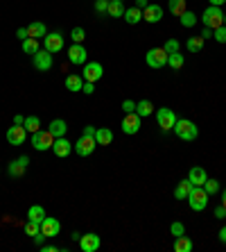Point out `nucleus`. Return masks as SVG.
<instances>
[{
  "label": "nucleus",
  "instance_id": "nucleus-1",
  "mask_svg": "<svg viewBox=\"0 0 226 252\" xmlns=\"http://www.w3.org/2000/svg\"><path fill=\"white\" fill-rule=\"evenodd\" d=\"M174 134L179 136L181 141H194L197 139V134H199V130H197V125H194L192 120H186V118H176V123H174Z\"/></svg>",
  "mask_w": 226,
  "mask_h": 252
},
{
  "label": "nucleus",
  "instance_id": "nucleus-2",
  "mask_svg": "<svg viewBox=\"0 0 226 252\" xmlns=\"http://www.w3.org/2000/svg\"><path fill=\"white\" fill-rule=\"evenodd\" d=\"M188 205L192 212H204L208 207V193L204 191V186H192V191L188 195Z\"/></svg>",
  "mask_w": 226,
  "mask_h": 252
},
{
  "label": "nucleus",
  "instance_id": "nucleus-3",
  "mask_svg": "<svg viewBox=\"0 0 226 252\" xmlns=\"http://www.w3.org/2000/svg\"><path fill=\"white\" fill-rule=\"evenodd\" d=\"M224 25V14H222V7H215L210 5L204 12V27H210V30H215V27Z\"/></svg>",
  "mask_w": 226,
  "mask_h": 252
},
{
  "label": "nucleus",
  "instance_id": "nucleus-4",
  "mask_svg": "<svg viewBox=\"0 0 226 252\" xmlns=\"http://www.w3.org/2000/svg\"><path fill=\"white\" fill-rule=\"evenodd\" d=\"M149 68H163L168 64V53H165V48H152L145 57Z\"/></svg>",
  "mask_w": 226,
  "mask_h": 252
},
{
  "label": "nucleus",
  "instance_id": "nucleus-5",
  "mask_svg": "<svg viewBox=\"0 0 226 252\" xmlns=\"http://www.w3.org/2000/svg\"><path fill=\"white\" fill-rule=\"evenodd\" d=\"M52 143H54V136H52L50 130H43V132L39 130V132L32 134V146L36 148V150H41V153H43V150H50Z\"/></svg>",
  "mask_w": 226,
  "mask_h": 252
},
{
  "label": "nucleus",
  "instance_id": "nucleus-6",
  "mask_svg": "<svg viewBox=\"0 0 226 252\" xmlns=\"http://www.w3.org/2000/svg\"><path fill=\"white\" fill-rule=\"evenodd\" d=\"M95 136H86V134H82L77 139V143H75V150H77L79 157H88V155H93V150H95Z\"/></svg>",
  "mask_w": 226,
  "mask_h": 252
},
{
  "label": "nucleus",
  "instance_id": "nucleus-7",
  "mask_svg": "<svg viewBox=\"0 0 226 252\" xmlns=\"http://www.w3.org/2000/svg\"><path fill=\"white\" fill-rule=\"evenodd\" d=\"M156 120H158V127L168 132V130H172V127H174L176 116H174V112H172V109H168V107H161V109L156 112Z\"/></svg>",
  "mask_w": 226,
  "mask_h": 252
},
{
  "label": "nucleus",
  "instance_id": "nucleus-8",
  "mask_svg": "<svg viewBox=\"0 0 226 252\" xmlns=\"http://www.w3.org/2000/svg\"><path fill=\"white\" fill-rule=\"evenodd\" d=\"M82 75H84V82H97L104 75V68L100 61H86Z\"/></svg>",
  "mask_w": 226,
  "mask_h": 252
},
{
  "label": "nucleus",
  "instance_id": "nucleus-9",
  "mask_svg": "<svg viewBox=\"0 0 226 252\" xmlns=\"http://www.w3.org/2000/svg\"><path fill=\"white\" fill-rule=\"evenodd\" d=\"M43 48L48 50V53H59L61 48H64V37H61V32H52V34H45L43 37Z\"/></svg>",
  "mask_w": 226,
  "mask_h": 252
},
{
  "label": "nucleus",
  "instance_id": "nucleus-10",
  "mask_svg": "<svg viewBox=\"0 0 226 252\" xmlns=\"http://www.w3.org/2000/svg\"><path fill=\"white\" fill-rule=\"evenodd\" d=\"M27 139V130L23 125H12L7 130V141L12 143V146H23Z\"/></svg>",
  "mask_w": 226,
  "mask_h": 252
},
{
  "label": "nucleus",
  "instance_id": "nucleus-11",
  "mask_svg": "<svg viewBox=\"0 0 226 252\" xmlns=\"http://www.w3.org/2000/svg\"><path fill=\"white\" fill-rule=\"evenodd\" d=\"M138 130H140V116L136 112L127 114L122 120V132L124 134H138Z\"/></svg>",
  "mask_w": 226,
  "mask_h": 252
},
{
  "label": "nucleus",
  "instance_id": "nucleus-12",
  "mask_svg": "<svg viewBox=\"0 0 226 252\" xmlns=\"http://www.w3.org/2000/svg\"><path fill=\"white\" fill-rule=\"evenodd\" d=\"M34 57V68H39V71H50L52 68V53H48V50H39L36 55H32Z\"/></svg>",
  "mask_w": 226,
  "mask_h": 252
},
{
  "label": "nucleus",
  "instance_id": "nucleus-13",
  "mask_svg": "<svg viewBox=\"0 0 226 252\" xmlns=\"http://www.w3.org/2000/svg\"><path fill=\"white\" fill-rule=\"evenodd\" d=\"M86 57H88V53H86V48L82 43H75L68 50V61L70 64H86Z\"/></svg>",
  "mask_w": 226,
  "mask_h": 252
},
{
  "label": "nucleus",
  "instance_id": "nucleus-14",
  "mask_svg": "<svg viewBox=\"0 0 226 252\" xmlns=\"http://www.w3.org/2000/svg\"><path fill=\"white\" fill-rule=\"evenodd\" d=\"M52 153L57 155V157H68V155L72 153V143L66 136H59V139H54V143H52Z\"/></svg>",
  "mask_w": 226,
  "mask_h": 252
},
{
  "label": "nucleus",
  "instance_id": "nucleus-15",
  "mask_svg": "<svg viewBox=\"0 0 226 252\" xmlns=\"http://www.w3.org/2000/svg\"><path fill=\"white\" fill-rule=\"evenodd\" d=\"M41 232H43L48 239H52V236H57V234L61 232V223H59L57 218H48V216H45L43 223H41Z\"/></svg>",
  "mask_w": 226,
  "mask_h": 252
},
{
  "label": "nucleus",
  "instance_id": "nucleus-16",
  "mask_svg": "<svg viewBox=\"0 0 226 252\" xmlns=\"http://www.w3.org/2000/svg\"><path fill=\"white\" fill-rule=\"evenodd\" d=\"M163 19V7L161 5H147L142 9V20L147 23H158Z\"/></svg>",
  "mask_w": 226,
  "mask_h": 252
},
{
  "label": "nucleus",
  "instance_id": "nucleus-17",
  "mask_svg": "<svg viewBox=\"0 0 226 252\" xmlns=\"http://www.w3.org/2000/svg\"><path fill=\"white\" fill-rule=\"evenodd\" d=\"M79 248L84 252H95L97 248H100V236H97V234H82Z\"/></svg>",
  "mask_w": 226,
  "mask_h": 252
},
{
  "label": "nucleus",
  "instance_id": "nucleus-18",
  "mask_svg": "<svg viewBox=\"0 0 226 252\" xmlns=\"http://www.w3.org/2000/svg\"><path fill=\"white\" fill-rule=\"evenodd\" d=\"M27 164H30V157H25V155H23V157H18V159H14L12 164H9V168H7V171H9V175H12V177H20V175L25 173Z\"/></svg>",
  "mask_w": 226,
  "mask_h": 252
},
{
  "label": "nucleus",
  "instance_id": "nucleus-19",
  "mask_svg": "<svg viewBox=\"0 0 226 252\" xmlns=\"http://www.w3.org/2000/svg\"><path fill=\"white\" fill-rule=\"evenodd\" d=\"M111 141H113V132H111L109 127H97L95 130V143L97 146H111Z\"/></svg>",
  "mask_w": 226,
  "mask_h": 252
},
{
  "label": "nucleus",
  "instance_id": "nucleus-20",
  "mask_svg": "<svg viewBox=\"0 0 226 252\" xmlns=\"http://www.w3.org/2000/svg\"><path fill=\"white\" fill-rule=\"evenodd\" d=\"M188 179H190L194 186H204V182L208 179V175H206V171H204L201 166H192V168H190V175H188Z\"/></svg>",
  "mask_w": 226,
  "mask_h": 252
},
{
  "label": "nucleus",
  "instance_id": "nucleus-21",
  "mask_svg": "<svg viewBox=\"0 0 226 252\" xmlns=\"http://www.w3.org/2000/svg\"><path fill=\"white\" fill-rule=\"evenodd\" d=\"M52 132V136L54 139H59V136H66V132H68V125H66V120H61V118H54L50 123V127H48Z\"/></svg>",
  "mask_w": 226,
  "mask_h": 252
},
{
  "label": "nucleus",
  "instance_id": "nucleus-22",
  "mask_svg": "<svg viewBox=\"0 0 226 252\" xmlns=\"http://www.w3.org/2000/svg\"><path fill=\"white\" fill-rule=\"evenodd\" d=\"M66 89H68V91H82V89H84V78H82V75H68V78H66Z\"/></svg>",
  "mask_w": 226,
  "mask_h": 252
},
{
  "label": "nucleus",
  "instance_id": "nucleus-23",
  "mask_svg": "<svg viewBox=\"0 0 226 252\" xmlns=\"http://www.w3.org/2000/svg\"><path fill=\"white\" fill-rule=\"evenodd\" d=\"M124 20L129 23V25H136V23H140L142 20V9L140 7H131V9H124Z\"/></svg>",
  "mask_w": 226,
  "mask_h": 252
},
{
  "label": "nucleus",
  "instance_id": "nucleus-24",
  "mask_svg": "<svg viewBox=\"0 0 226 252\" xmlns=\"http://www.w3.org/2000/svg\"><path fill=\"white\" fill-rule=\"evenodd\" d=\"M48 34V27L43 25V23H32V25H27V37H32V39H41V37H45Z\"/></svg>",
  "mask_w": 226,
  "mask_h": 252
},
{
  "label": "nucleus",
  "instance_id": "nucleus-25",
  "mask_svg": "<svg viewBox=\"0 0 226 252\" xmlns=\"http://www.w3.org/2000/svg\"><path fill=\"white\" fill-rule=\"evenodd\" d=\"M192 182L190 179H183L179 186H176V191H174V195H176V200H188V195H190V191H192Z\"/></svg>",
  "mask_w": 226,
  "mask_h": 252
},
{
  "label": "nucleus",
  "instance_id": "nucleus-26",
  "mask_svg": "<svg viewBox=\"0 0 226 252\" xmlns=\"http://www.w3.org/2000/svg\"><path fill=\"white\" fill-rule=\"evenodd\" d=\"M43 218H45V209L41 205H34V207H30V212H27V220H34V223H43Z\"/></svg>",
  "mask_w": 226,
  "mask_h": 252
},
{
  "label": "nucleus",
  "instance_id": "nucleus-27",
  "mask_svg": "<svg viewBox=\"0 0 226 252\" xmlns=\"http://www.w3.org/2000/svg\"><path fill=\"white\" fill-rule=\"evenodd\" d=\"M106 12H109L113 19L124 16V0H109V9H106Z\"/></svg>",
  "mask_w": 226,
  "mask_h": 252
},
{
  "label": "nucleus",
  "instance_id": "nucleus-28",
  "mask_svg": "<svg viewBox=\"0 0 226 252\" xmlns=\"http://www.w3.org/2000/svg\"><path fill=\"white\" fill-rule=\"evenodd\" d=\"M154 112V105L149 102V100H140V102H136V114L140 116V118H145V116H149V114Z\"/></svg>",
  "mask_w": 226,
  "mask_h": 252
},
{
  "label": "nucleus",
  "instance_id": "nucleus-29",
  "mask_svg": "<svg viewBox=\"0 0 226 252\" xmlns=\"http://www.w3.org/2000/svg\"><path fill=\"white\" fill-rule=\"evenodd\" d=\"M174 250H176V252H190V250H192V241L188 239L186 234H183V236H176Z\"/></svg>",
  "mask_w": 226,
  "mask_h": 252
},
{
  "label": "nucleus",
  "instance_id": "nucleus-30",
  "mask_svg": "<svg viewBox=\"0 0 226 252\" xmlns=\"http://www.w3.org/2000/svg\"><path fill=\"white\" fill-rule=\"evenodd\" d=\"M168 12L174 14V16H181L186 12V0H168Z\"/></svg>",
  "mask_w": 226,
  "mask_h": 252
},
{
  "label": "nucleus",
  "instance_id": "nucleus-31",
  "mask_svg": "<svg viewBox=\"0 0 226 252\" xmlns=\"http://www.w3.org/2000/svg\"><path fill=\"white\" fill-rule=\"evenodd\" d=\"M23 50H25L27 55H36V53L41 50L39 39H32V37H27V39L23 41Z\"/></svg>",
  "mask_w": 226,
  "mask_h": 252
},
{
  "label": "nucleus",
  "instance_id": "nucleus-32",
  "mask_svg": "<svg viewBox=\"0 0 226 252\" xmlns=\"http://www.w3.org/2000/svg\"><path fill=\"white\" fill-rule=\"evenodd\" d=\"M23 127H25V130H27L30 134L39 132V130H41V120H39V116H27L25 123H23Z\"/></svg>",
  "mask_w": 226,
  "mask_h": 252
},
{
  "label": "nucleus",
  "instance_id": "nucleus-33",
  "mask_svg": "<svg viewBox=\"0 0 226 252\" xmlns=\"http://www.w3.org/2000/svg\"><path fill=\"white\" fill-rule=\"evenodd\" d=\"M186 48L190 53H199V50H204V39H201V37H190V39L186 41Z\"/></svg>",
  "mask_w": 226,
  "mask_h": 252
},
{
  "label": "nucleus",
  "instance_id": "nucleus-34",
  "mask_svg": "<svg viewBox=\"0 0 226 252\" xmlns=\"http://www.w3.org/2000/svg\"><path fill=\"white\" fill-rule=\"evenodd\" d=\"M168 66H170V68H174V71H179V68L183 66V55H181V53L168 55Z\"/></svg>",
  "mask_w": 226,
  "mask_h": 252
},
{
  "label": "nucleus",
  "instance_id": "nucleus-35",
  "mask_svg": "<svg viewBox=\"0 0 226 252\" xmlns=\"http://www.w3.org/2000/svg\"><path fill=\"white\" fill-rule=\"evenodd\" d=\"M194 23H197V16H194L192 12H188V9H186V12L181 14V25H183V27H192Z\"/></svg>",
  "mask_w": 226,
  "mask_h": 252
},
{
  "label": "nucleus",
  "instance_id": "nucleus-36",
  "mask_svg": "<svg viewBox=\"0 0 226 252\" xmlns=\"http://www.w3.org/2000/svg\"><path fill=\"white\" fill-rule=\"evenodd\" d=\"M204 191H206L208 195H215V193L220 191V182H217V179H206V182H204Z\"/></svg>",
  "mask_w": 226,
  "mask_h": 252
},
{
  "label": "nucleus",
  "instance_id": "nucleus-37",
  "mask_svg": "<svg viewBox=\"0 0 226 252\" xmlns=\"http://www.w3.org/2000/svg\"><path fill=\"white\" fill-rule=\"evenodd\" d=\"M163 48H165V53H168V55H174V53H179V50H181V43L176 39H168Z\"/></svg>",
  "mask_w": 226,
  "mask_h": 252
},
{
  "label": "nucleus",
  "instance_id": "nucleus-38",
  "mask_svg": "<svg viewBox=\"0 0 226 252\" xmlns=\"http://www.w3.org/2000/svg\"><path fill=\"white\" fill-rule=\"evenodd\" d=\"M39 232H41V225H39V223H34V220H27V223H25V234H30V236H36Z\"/></svg>",
  "mask_w": 226,
  "mask_h": 252
},
{
  "label": "nucleus",
  "instance_id": "nucleus-39",
  "mask_svg": "<svg viewBox=\"0 0 226 252\" xmlns=\"http://www.w3.org/2000/svg\"><path fill=\"white\" fill-rule=\"evenodd\" d=\"M213 39L220 41V43H226V27L224 25L215 27V30H213Z\"/></svg>",
  "mask_w": 226,
  "mask_h": 252
},
{
  "label": "nucleus",
  "instance_id": "nucleus-40",
  "mask_svg": "<svg viewBox=\"0 0 226 252\" xmlns=\"http://www.w3.org/2000/svg\"><path fill=\"white\" fill-rule=\"evenodd\" d=\"M72 41H75V43H82V41L86 39V32H84V27H75V30H72Z\"/></svg>",
  "mask_w": 226,
  "mask_h": 252
},
{
  "label": "nucleus",
  "instance_id": "nucleus-41",
  "mask_svg": "<svg viewBox=\"0 0 226 252\" xmlns=\"http://www.w3.org/2000/svg\"><path fill=\"white\" fill-rule=\"evenodd\" d=\"M170 232H172V236H183V234H186V227L181 225V223H172V227H170Z\"/></svg>",
  "mask_w": 226,
  "mask_h": 252
},
{
  "label": "nucleus",
  "instance_id": "nucleus-42",
  "mask_svg": "<svg viewBox=\"0 0 226 252\" xmlns=\"http://www.w3.org/2000/svg\"><path fill=\"white\" fill-rule=\"evenodd\" d=\"M106 9H109V0H95V12L104 14Z\"/></svg>",
  "mask_w": 226,
  "mask_h": 252
},
{
  "label": "nucleus",
  "instance_id": "nucleus-43",
  "mask_svg": "<svg viewBox=\"0 0 226 252\" xmlns=\"http://www.w3.org/2000/svg\"><path fill=\"white\" fill-rule=\"evenodd\" d=\"M122 109H124V114L136 112V102H134V100H124V102H122Z\"/></svg>",
  "mask_w": 226,
  "mask_h": 252
},
{
  "label": "nucleus",
  "instance_id": "nucleus-44",
  "mask_svg": "<svg viewBox=\"0 0 226 252\" xmlns=\"http://www.w3.org/2000/svg\"><path fill=\"white\" fill-rule=\"evenodd\" d=\"M215 216H217V218H226V207L224 205L215 207Z\"/></svg>",
  "mask_w": 226,
  "mask_h": 252
},
{
  "label": "nucleus",
  "instance_id": "nucleus-45",
  "mask_svg": "<svg viewBox=\"0 0 226 252\" xmlns=\"http://www.w3.org/2000/svg\"><path fill=\"white\" fill-rule=\"evenodd\" d=\"M82 91L88 93V96H90V93L95 91V82H84V89H82Z\"/></svg>",
  "mask_w": 226,
  "mask_h": 252
},
{
  "label": "nucleus",
  "instance_id": "nucleus-46",
  "mask_svg": "<svg viewBox=\"0 0 226 252\" xmlns=\"http://www.w3.org/2000/svg\"><path fill=\"white\" fill-rule=\"evenodd\" d=\"M16 37H18L20 41H25L27 39V27H18V30H16Z\"/></svg>",
  "mask_w": 226,
  "mask_h": 252
},
{
  "label": "nucleus",
  "instance_id": "nucleus-47",
  "mask_svg": "<svg viewBox=\"0 0 226 252\" xmlns=\"http://www.w3.org/2000/svg\"><path fill=\"white\" fill-rule=\"evenodd\" d=\"M199 37H201V39H204V41H206V39H210V37H213V30H210V27H204V32H201Z\"/></svg>",
  "mask_w": 226,
  "mask_h": 252
},
{
  "label": "nucleus",
  "instance_id": "nucleus-48",
  "mask_svg": "<svg viewBox=\"0 0 226 252\" xmlns=\"http://www.w3.org/2000/svg\"><path fill=\"white\" fill-rule=\"evenodd\" d=\"M84 134H86V136H95V127H93V125H86V127H84Z\"/></svg>",
  "mask_w": 226,
  "mask_h": 252
},
{
  "label": "nucleus",
  "instance_id": "nucleus-49",
  "mask_svg": "<svg viewBox=\"0 0 226 252\" xmlns=\"http://www.w3.org/2000/svg\"><path fill=\"white\" fill-rule=\"evenodd\" d=\"M23 123H25V118H23L20 114H16V116H14V125H23Z\"/></svg>",
  "mask_w": 226,
  "mask_h": 252
},
{
  "label": "nucleus",
  "instance_id": "nucleus-50",
  "mask_svg": "<svg viewBox=\"0 0 226 252\" xmlns=\"http://www.w3.org/2000/svg\"><path fill=\"white\" fill-rule=\"evenodd\" d=\"M41 250H43V252H57L59 248H57V246H43Z\"/></svg>",
  "mask_w": 226,
  "mask_h": 252
},
{
  "label": "nucleus",
  "instance_id": "nucleus-51",
  "mask_svg": "<svg viewBox=\"0 0 226 252\" xmlns=\"http://www.w3.org/2000/svg\"><path fill=\"white\" fill-rule=\"evenodd\" d=\"M220 241H222V243H226V225L220 230Z\"/></svg>",
  "mask_w": 226,
  "mask_h": 252
},
{
  "label": "nucleus",
  "instance_id": "nucleus-52",
  "mask_svg": "<svg viewBox=\"0 0 226 252\" xmlns=\"http://www.w3.org/2000/svg\"><path fill=\"white\" fill-rule=\"evenodd\" d=\"M136 7H140V9H145V7H147V0H136Z\"/></svg>",
  "mask_w": 226,
  "mask_h": 252
},
{
  "label": "nucleus",
  "instance_id": "nucleus-53",
  "mask_svg": "<svg viewBox=\"0 0 226 252\" xmlns=\"http://www.w3.org/2000/svg\"><path fill=\"white\" fill-rule=\"evenodd\" d=\"M224 2H226V0H210V5H215V7H222Z\"/></svg>",
  "mask_w": 226,
  "mask_h": 252
},
{
  "label": "nucleus",
  "instance_id": "nucleus-54",
  "mask_svg": "<svg viewBox=\"0 0 226 252\" xmlns=\"http://www.w3.org/2000/svg\"><path fill=\"white\" fill-rule=\"evenodd\" d=\"M222 205L226 207V189H224V193H222Z\"/></svg>",
  "mask_w": 226,
  "mask_h": 252
},
{
  "label": "nucleus",
  "instance_id": "nucleus-55",
  "mask_svg": "<svg viewBox=\"0 0 226 252\" xmlns=\"http://www.w3.org/2000/svg\"><path fill=\"white\" fill-rule=\"evenodd\" d=\"M224 27H226V14H224Z\"/></svg>",
  "mask_w": 226,
  "mask_h": 252
}]
</instances>
